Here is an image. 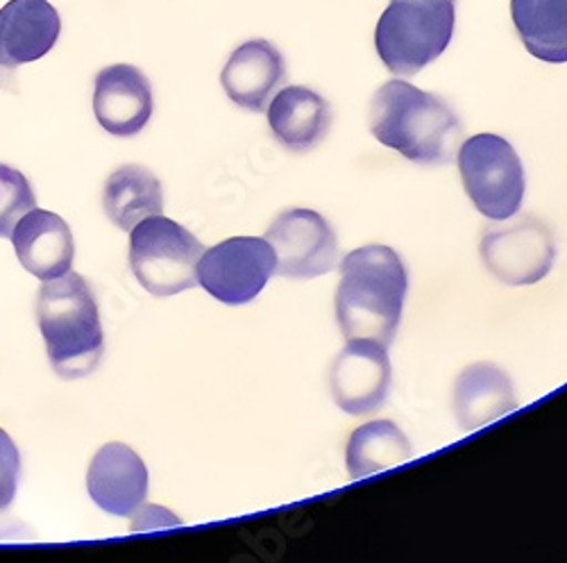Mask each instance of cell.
Listing matches in <instances>:
<instances>
[{
  "instance_id": "cell-1",
  "label": "cell",
  "mask_w": 567,
  "mask_h": 563,
  "mask_svg": "<svg viewBox=\"0 0 567 563\" xmlns=\"http://www.w3.org/2000/svg\"><path fill=\"white\" fill-rule=\"evenodd\" d=\"M368 121L380 144L420 166H443L461 149L463 125L456 112L436 93L404 80L377 89Z\"/></svg>"
},
{
  "instance_id": "cell-2",
  "label": "cell",
  "mask_w": 567,
  "mask_h": 563,
  "mask_svg": "<svg viewBox=\"0 0 567 563\" xmlns=\"http://www.w3.org/2000/svg\"><path fill=\"white\" fill-rule=\"evenodd\" d=\"M409 275L389 246H363L341 264L337 320L346 339H372L391 346L402 320Z\"/></svg>"
},
{
  "instance_id": "cell-3",
  "label": "cell",
  "mask_w": 567,
  "mask_h": 563,
  "mask_svg": "<svg viewBox=\"0 0 567 563\" xmlns=\"http://www.w3.org/2000/svg\"><path fill=\"white\" fill-rule=\"evenodd\" d=\"M37 320L53 370L64 380H80L96 370L105 337L96 298L82 275L69 270L43 282Z\"/></svg>"
},
{
  "instance_id": "cell-4",
  "label": "cell",
  "mask_w": 567,
  "mask_h": 563,
  "mask_svg": "<svg viewBox=\"0 0 567 563\" xmlns=\"http://www.w3.org/2000/svg\"><path fill=\"white\" fill-rule=\"evenodd\" d=\"M456 0H391L374 30L384 66L411 78L436 62L454 37Z\"/></svg>"
},
{
  "instance_id": "cell-5",
  "label": "cell",
  "mask_w": 567,
  "mask_h": 563,
  "mask_svg": "<svg viewBox=\"0 0 567 563\" xmlns=\"http://www.w3.org/2000/svg\"><path fill=\"white\" fill-rule=\"evenodd\" d=\"M130 232V266L148 294L166 298L198 285L205 246L186 227L157 214Z\"/></svg>"
},
{
  "instance_id": "cell-6",
  "label": "cell",
  "mask_w": 567,
  "mask_h": 563,
  "mask_svg": "<svg viewBox=\"0 0 567 563\" xmlns=\"http://www.w3.org/2000/svg\"><path fill=\"white\" fill-rule=\"evenodd\" d=\"M465 194L486 218L508 221L525 201V166L515 149L497 134H477L458 149Z\"/></svg>"
},
{
  "instance_id": "cell-7",
  "label": "cell",
  "mask_w": 567,
  "mask_h": 563,
  "mask_svg": "<svg viewBox=\"0 0 567 563\" xmlns=\"http://www.w3.org/2000/svg\"><path fill=\"white\" fill-rule=\"evenodd\" d=\"M277 273V257L268 239L234 237L203 253L198 285L225 305L255 300Z\"/></svg>"
},
{
  "instance_id": "cell-8",
  "label": "cell",
  "mask_w": 567,
  "mask_h": 563,
  "mask_svg": "<svg viewBox=\"0 0 567 563\" xmlns=\"http://www.w3.org/2000/svg\"><path fill=\"white\" fill-rule=\"evenodd\" d=\"M277 257V273L289 279H313L334 270L339 239L334 227L313 209L279 214L266 232Z\"/></svg>"
},
{
  "instance_id": "cell-9",
  "label": "cell",
  "mask_w": 567,
  "mask_h": 563,
  "mask_svg": "<svg viewBox=\"0 0 567 563\" xmlns=\"http://www.w3.org/2000/svg\"><path fill=\"white\" fill-rule=\"evenodd\" d=\"M480 253L488 273L504 285L529 287L549 275L556 244L545 223L525 216L508 227L486 232Z\"/></svg>"
},
{
  "instance_id": "cell-10",
  "label": "cell",
  "mask_w": 567,
  "mask_h": 563,
  "mask_svg": "<svg viewBox=\"0 0 567 563\" xmlns=\"http://www.w3.org/2000/svg\"><path fill=\"white\" fill-rule=\"evenodd\" d=\"M391 378L386 346L372 339H348L329 368V389L341 411L365 416L386 405Z\"/></svg>"
},
{
  "instance_id": "cell-11",
  "label": "cell",
  "mask_w": 567,
  "mask_h": 563,
  "mask_svg": "<svg viewBox=\"0 0 567 563\" xmlns=\"http://www.w3.org/2000/svg\"><path fill=\"white\" fill-rule=\"evenodd\" d=\"M86 491L103 511L132 519L148 498V468L125 443H107L91 459Z\"/></svg>"
},
{
  "instance_id": "cell-12",
  "label": "cell",
  "mask_w": 567,
  "mask_h": 563,
  "mask_svg": "<svg viewBox=\"0 0 567 563\" xmlns=\"http://www.w3.org/2000/svg\"><path fill=\"white\" fill-rule=\"evenodd\" d=\"M93 112L114 136H134L153 116L151 80L132 64H112L96 75Z\"/></svg>"
},
{
  "instance_id": "cell-13",
  "label": "cell",
  "mask_w": 567,
  "mask_h": 563,
  "mask_svg": "<svg viewBox=\"0 0 567 563\" xmlns=\"http://www.w3.org/2000/svg\"><path fill=\"white\" fill-rule=\"evenodd\" d=\"M60 32V14L49 0H10L0 10V69L14 71L49 55Z\"/></svg>"
},
{
  "instance_id": "cell-14",
  "label": "cell",
  "mask_w": 567,
  "mask_h": 563,
  "mask_svg": "<svg viewBox=\"0 0 567 563\" xmlns=\"http://www.w3.org/2000/svg\"><path fill=\"white\" fill-rule=\"evenodd\" d=\"M10 239L21 266L41 282L58 279L73 266V232L66 221L53 212L30 209L17 223Z\"/></svg>"
},
{
  "instance_id": "cell-15",
  "label": "cell",
  "mask_w": 567,
  "mask_h": 563,
  "mask_svg": "<svg viewBox=\"0 0 567 563\" xmlns=\"http://www.w3.org/2000/svg\"><path fill=\"white\" fill-rule=\"evenodd\" d=\"M284 75L287 64L281 53L270 41L252 39L229 55L220 73V84L234 105L248 112H264Z\"/></svg>"
},
{
  "instance_id": "cell-16",
  "label": "cell",
  "mask_w": 567,
  "mask_h": 563,
  "mask_svg": "<svg viewBox=\"0 0 567 563\" xmlns=\"http://www.w3.org/2000/svg\"><path fill=\"white\" fill-rule=\"evenodd\" d=\"M517 409V396L508 375L495 364H472L454 385V416L465 432L482 430Z\"/></svg>"
},
{
  "instance_id": "cell-17",
  "label": "cell",
  "mask_w": 567,
  "mask_h": 563,
  "mask_svg": "<svg viewBox=\"0 0 567 563\" xmlns=\"http://www.w3.org/2000/svg\"><path fill=\"white\" fill-rule=\"evenodd\" d=\"M272 136L291 153H309L329 134L332 108L307 86L281 89L268 108Z\"/></svg>"
},
{
  "instance_id": "cell-18",
  "label": "cell",
  "mask_w": 567,
  "mask_h": 563,
  "mask_svg": "<svg viewBox=\"0 0 567 563\" xmlns=\"http://www.w3.org/2000/svg\"><path fill=\"white\" fill-rule=\"evenodd\" d=\"M103 207L107 218L130 232L144 218L157 216L164 209L162 182L153 171L138 164H127L114 171L103 190Z\"/></svg>"
},
{
  "instance_id": "cell-19",
  "label": "cell",
  "mask_w": 567,
  "mask_h": 563,
  "mask_svg": "<svg viewBox=\"0 0 567 563\" xmlns=\"http://www.w3.org/2000/svg\"><path fill=\"white\" fill-rule=\"evenodd\" d=\"M513 25L540 62H567V0H511Z\"/></svg>"
},
{
  "instance_id": "cell-20",
  "label": "cell",
  "mask_w": 567,
  "mask_h": 563,
  "mask_svg": "<svg viewBox=\"0 0 567 563\" xmlns=\"http://www.w3.org/2000/svg\"><path fill=\"white\" fill-rule=\"evenodd\" d=\"M413 454L406 434L393 420H372L357 428L348 441L346 463L354 480L389 471Z\"/></svg>"
},
{
  "instance_id": "cell-21",
  "label": "cell",
  "mask_w": 567,
  "mask_h": 563,
  "mask_svg": "<svg viewBox=\"0 0 567 563\" xmlns=\"http://www.w3.org/2000/svg\"><path fill=\"white\" fill-rule=\"evenodd\" d=\"M34 205L37 198L28 177L8 164H0V237L10 239L17 223Z\"/></svg>"
},
{
  "instance_id": "cell-22",
  "label": "cell",
  "mask_w": 567,
  "mask_h": 563,
  "mask_svg": "<svg viewBox=\"0 0 567 563\" xmlns=\"http://www.w3.org/2000/svg\"><path fill=\"white\" fill-rule=\"evenodd\" d=\"M21 454L6 430H0V511H6L19 489Z\"/></svg>"
},
{
  "instance_id": "cell-23",
  "label": "cell",
  "mask_w": 567,
  "mask_h": 563,
  "mask_svg": "<svg viewBox=\"0 0 567 563\" xmlns=\"http://www.w3.org/2000/svg\"><path fill=\"white\" fill-rule=\"evenodd\" d=\"M3 71H6V69H0V73H3Z\"/></svg>"
}]
</instances>
